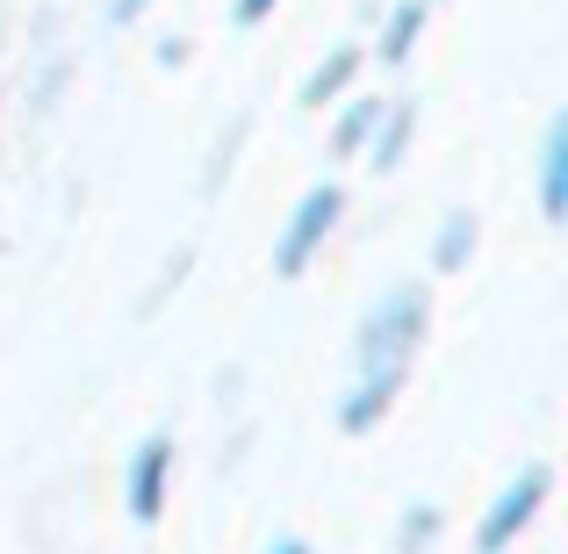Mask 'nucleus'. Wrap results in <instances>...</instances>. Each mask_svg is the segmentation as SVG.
<instances>
[{"mask_svg":"<svg viewBox=\"0 0 568 554\" xmlns=\"http://www.w3.org/2000/svg\"><path fill=\"white\" fill-rule=\"evenodd\" d=\"M532 194H540V216L568 223V109L547 115L540 152H532Z\"/></svg>","mask_w":568,"mask_h":554,"instance_id":"nucleus-8","label":"nucleus"},{"mask_svg":"<svg viewBox=\"0 0 568 554\" xmlns=\"http://www.w3.org/2000/svg\"><path fill=\"white\" fill-rule=\"evenodd\" d=\"M410 138H417V101H382V115H375V138H367L361 167H375V173H396L403 159H410Z\"/></svg>","mask_w":568,"mask_h":554,"instance_id":"nucleus-10","label":"nucleus"},{"mask_svg":"<svg viewBox=\"0 0 568 554\" xmlns=\"http://www.w3.org/2000/svg\"><path fill=\"white\" fill-rule=\"evenodd\" d=\"M432 29V0H396V8L375 14V43H367V66L382 72H403L417 58V43H425Z\"/></svg>","mask_w":568,"mask_h":554,"instance_id":"nucleus-6","label":"nucleus"},{"mask_svg":"<svg viewBox=\"0 0 568 554\" xmlns=\"http://www.w3.org/2000/svg\"><path fill=\"white\" fill-rule=\"evenodd\" d=\"M475 245H483V216H475V209H446V216L432 223V245H425L432 274H460V266L475 260Z\"/></svg>","mask_w":568,"mask_h":554,"instance_id":"nucleus-11","label":"nucleus"},{"mask_svg":"<svg viewBox=\"0 0 568 554\" xmlns=\"http://www.w3.org/2000/svg\"><path fill=\"white\" fill-rule=\"evenodd\" d=\"M432 8H439V0H432Z\"/></svg>","mask_w":568,"mask_h":554,"instance_id":"nucleus-17","label":"nucleus"},{"mask_svg":"<svg viewBox=\"0 0 568 554\" xmlns=\"http://www.w3.org/2000/svg\"><path fill=\"white\" fill-rule=\"evenodd\" d=\"M361 72H367V43H361V37H338L332 51H324L317 66L303 72L295 101H303V109H332L338 94H353V87H361Z\"/></svg>","mask_w":568,"mask_h":554,"instance_id":"nucleus-7","label":"nucleus"},{"mask_svg":"<svg viewBox=\"0 0 568 554\" xmlns=\"http://www.w3.org/2000/svg\"><path fill=\"white\" fill-rule=\"evenodd\" d=\"M446 541V512L432 497H417V504H403L396 512V533H388V554H432Z\"/></svg>","mask_w":568,"mask_h":554,"instance_id":"nucleus-12","label":"nucleus"},{"mask_svg":"<svg viewBox=\"0 0 568 554\" xmlns=\"http://www.w3.org/2000/svg\"><path fill=\"white\" fill-rule=\"evenodd\" d=\"M338 223H346V188H338V181L303 188V194H295V209L281 216V238H274V274H281V281L310 274V266L324 260V245L338 238Z\"/></svg>","mask_w":568,"mask_h":554,"instance_id":"nucleus-2","label":"nucleus"},{"mask_svg":"<svg viewBox=\"0 0 568 554\" xmlns=\"http://www.w3.org/2000/svg\"><path fill=\"white\" fill-rule=\"evenodd\" d=\"M547 504H555V469H547V461H526V469L483 504V518H475V554H511L540 526Z\"/></svg>","mask_w":568,"mask_h":554,"instance_id":"nucleus-3","label":"nucleus"},{"mask_svg":"<svg viewBox=\"0 0 568 554\" xmlns=\"http://www.w3.org/2000/svg\"><path fill=\"white\" fill-rule=\"evenodd\" d=\"M260 554H317V547H310V541H303V533H274V541H266Z\"/></svg>","mask_w":568,"mask_h":554,"instance_id":"nucleus-16","label":"nucleus"},{"mask_svg":"<svg viewBox=\"0 0 568 554\" xmlns=\"http://www.w3.org/2000/svg\"><path fill=\"white\" fill-rule=\"evenodd\" d=\"M144 14H152V0H101V22L109 29H138Z\"/></svg>","mask_w":568,"mask_h":554,"instance_id":"nucleus-13","label":"nucleus"},{"mask_svg":"<svg viewBox=\"0 0 568 554\" xmlns=\"http://www.w3.org/2000/svg\"><path fill=\"white\" fill-rule=\"evenodd\" d=\"M432 339V289L425 281H396L353 324V367L346 374H403L410 382V361Z\"/></svg>","mask_w":568,"mask_h":554,"instance_id":"nucleus-1","label":"nucleus"},{"mask_svg":"<svg viewBox=\"0 0 568 554\" xmlns=\"http://www.w3.org/2000/svg\"><path fill=\"white\" fill-rule=\"evenodd\" d=\"M266 14H281V0H231V22L237 29H260Z\"/></svg>","mask_w":568,"mask_h":554,"instance_id":"nucleus-14","label":"nucleus"},{"mask_svg":"<svg viewBox=\"0 0 568 554\" xmlns=\"http://www.w3.org/2000/svg\"><path fill=\"white\" fill-rule=\"evenodd\" d=\"M173 440L166 432H144L138 446H130L123 461V512L138 518V526H159L166 518V497H173Z\"/></svg>","mask_w":568,"mask_h":554,"instance_id":"nucleus-4","label":"nucleus"},{"mask_svg":"<svg viewBox=\"0 0 568 554\" xmlns=\"http://www.w3.org/2000/svg\"><path fill=\"white\" fill-rule=\"evenodd\" d=\"M187 58H194V43H187V37H159V66H166V72H181Z\"/></svg>","mask_w":568,"mask_h":554,"instance_id":"nucleus-15","label":"nucleus"},{"mask_svg":"<svg viewBox=\"0 0 568 554\" xmlns=\"http://www.w3.org/2000/svg\"><path fill=\"white\" fill-rule=\"evenodd\" d=\"M396 396H403V374H346V382H338V403H332L338 432H346V440H367V432L396 411Z\"/></svg>","mask_w":568,"mask_h":554,"instance_id":"nucleus-5","label":"nucleus"},{"mask_svg":"<svg viewBox=\"0 0 568 554\" xmlns=\"http://www.w3.org/2000/svg\"><path fill=\"white\" fill-rule=\"evenodd\" d=\"M375 115H382V94H361V87H353V94H338L332 101V138H324V152H332L338 167H346V159H361L367 138H375Z\"/></svg>","mask_w":568,"mask_h":554,"instance_id":"nucleus-9","label":"nucleus"}]
</instances>
